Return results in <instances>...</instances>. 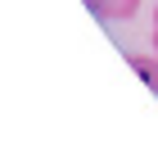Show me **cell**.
Returning <instances> with one entry per match:
<instances>
[{"label":"cell","instance_id":"cell-1","mask_svg":"<svg viewBox=\"0 0 158 154\" xmlns=\"http://www.w3.org/2000/svg\"><path fill=\"white\" fill-rule=\"evenodd\" d=\"M90 9L113 23V18H131V14L140 9V0H90Z\"/></svg>","mask_w":158,"mask_h":154},{"label":"cell","instance_id":"cell-2","mask_svg":"<svg viewBox=\"0 0 158 154\" xmlns=\"http://www.w3.org/2000/svg\"><path fill=\"white\" fill-rule=\"evenodd\" d=\"M131 68H135V73H140V77H145V82L158 91V50H154V55H131Z\"/></svg>","mask_w":158,"mask_h":154},{"label":"cell","instance_id":"cell-3","mask_svg":"<svg viewBox=\"0 0 158 154\" xmlns=\"http://www.w3.org/2000/svg\"><path fill=\"white\" fill-rule=\"evenodd\" d=\"M154 50H158V27H154Z\"/></svg>","mask_w":158,"mask_h":154},{"label":"cell","instance_id":"cell-4","mask_svg":"<svg viewBox=\"0 0 158 154\" xmlns=\"http://www.w3.org/2000/svg\"><path fill=\"white\" fill-rule=\"evenodd\" d=\"M154 27H158V14H154Z\"/></svg>","mask_w":158,"mask_h":154}]
</instances>
